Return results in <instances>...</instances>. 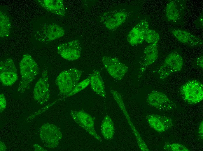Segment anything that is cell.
<instances>
[{"label":"cell","instance_id":"cell-32","mask_svg":"<svg viewBox=\"0 0 203 151\" xmlns=\"http://www.w3.org/2000/svg\"><path fill=\"white\" fill-rule=\"evenodd\" d=\"M0 149L1 151H6V147L4 142L0 141Z\"/></svg>","mask_w":203,"mask_h":151},{"label":"cell","instance_id":"cell-17","mask_svg":"<svg viewBox=\"0 0 203 151\" xmlns=\"http://www.w3.org/2000/svg\"><path fill=\"white\" fill-rule=\"evenodd\" d=\"M146 118L150 127L159 133H162L172 127L173 121L170 117L155 114L146 116Z\"/></svg>","mask_w":203,"mask_h":151},{"label":"cell","instance_id":"cell-2","mask_svg":"<svg viewBox=\"0 0 203 151\" xmlns=\"http://www.w3.org/2000/svg\"><path fill=\"white\" fill-rule=\"evenodd\" d=\"M82 74L81 71L74 68L61 72L55 81L60 94L67 97L78 83Z\"/></svg>","mask_w":203,"mask_h":151},{"label":"cell","instance_id":"cell-5","mask_svg":"<svg viewBox=\"0 0 203 151\" xmlns=\"http://www.w3.org/2000/svg\"><path fill=\"white\" fill-rule=\"evenodd\" d=\"M65 34L64 28L54 23L42 24L35 32L34 37L42 43L48 44L63 36Z\"/></svg>","mask_w":203,"mask_h":151},{"label":"cell","instance_id":"cell-16","mask_svg":"<svg viewBox=\"0 0 203 151\" xmlns=\"http://www.w3.org/2000/svg\"><path fill=\"white\" fill-rule=\"evenodd\" d=\"M150 28L148 20L144 19L137 24L129 33L127 40L132 46L141 44L145 39L147 31Z\"/></svg>","mask_w":203,"mask_h":151},{"label":"cell","instance_id":"cell-1","mask_svg":"<svg viewBox=\"0 0 203 151\" xmlns=\"http://www.w3.org/2000/svg\"><path fill=\"white\" fill-rule=\"evenodd\" d=\"M21 80L18 88V91L23 93L29 89L33 81L38 75L39 68L34 59L29 54L23 55L19 63Z\"/></svg>","mask_w":203,"mask_h":151},{"label":"cell","instance_id":"cell-10","mask_svg":"<svg viewBox=\"0 0 203 151\" xmlns=\"http://www.w3.org/2000/svg\"><path fill=\"white\" fill-rule=\"evenodd\" d=\"M129 13L123 9H117L107 12L100 17V21L110 30H116L124 23L129 17Z\"/></svg>","mask_w":203,"mask_h":151},{"label":"cell","instance_id":"cell-27","mask_svg":"<svg viewBox=\"0 0 203 151\" xmlns=\"http://www.w3.org/2000/svg\"><path fill=\"white\" fill-rule=\"evenodd\" d=\"M7 105L6 100L4 94H0V111L2 112L6 108Z\"/></svg>","mask_w":203,"mask_h":151},{"label":"cell","instance_id":"cell-12","mask_svg":"<svg viewBox=\"0 0 203 151\" xmlns=\"http://www.w3.org/2000/svg\"><path fill=\"white\" fill-rule=\"evenodd\" d=\"M102 61L109 75L117 80L122 79L128 71L127 66L115 57L103 56Z\"/></svg>","mask_w":203,"mask_h":151},{"label":"cell","instance_id":"cell-22","mask_svg":"<svg viewBox=\"0 0 203 151\" xmlns=\"http://www.w3.org/2000/svg\"><path fill=\"white\" fill-rule=\"evenodd\" d=\"M101 132L103 136L106 140H110L113 138L114 126L110 116L106 115L104 117L101 125Z\"/></svg>","mask_w":203,"mask_h":151},{"label":"cell","instance_id":"cell-6","mask_svg":"<svg viewBox=\"0 0 203 151\" xmlns=\"http://www.w3.org/2000/svg\"><path fill=\"white\" fill-rule=\"evenodd\" d=\"M39 135L42 143L45 147L49 148H56L62 136L57 126L49 123L41 126L39 131Z\"/></svg>","mask_w":203,"mask_h":151},{"label":"cell","instance_id":"cell-7","mask_svg":"<svg viewBox=\"0 0 203 151\" xmlns=\"http://www.w3.org/2000/svg\"><path fill=\"white\" fill-rule=\"evenodd\" d=\"M186 8L185 1L170 0L166 7V19L169 23L175 25L182 24L184 22Z\"/></svg>","mask_w":203,"mask_h":151},{"label":"cell","instance_id":"cell-28","mask_svg":"<svg viewBox=\"0 0 203 151\" xmlns=\"http://www.w3.org/2000/svg\"><path fill=\"white\" fill-rule=\"evenodd\" d=\"M194 24L197 28L203 27V14H202L194 22Z\"/></svg>","mask_w":203,"mask_h":151},{"label":"cell","instance_id":"cell-4","mask_svg":"<svg viewBox=\"0 0 203 151\" xmlns=\"http://www.w3.org/2000/svg\"><path fill=\"white\" fill-rule=\"evenodd\" d=\"M180 95L186 103L194 104L201 101L203 99V85L197 80H189L180 88Z\"/></svg>","mask_w":203,"mask_h":151},{"label":"cell","instance_id":"cell-25","mask_svg":"<svg viewBox=\"0 0 203 151\" xmlns=\"http://www.w3.org/2000/svg\"><path fill=\"white\" fill-rule=\"evenodd\" d=\"M164 149L168 151H189L184 145L177 143H166L163 147Z\"/></svg>","mask_w":203,"mask_h":151},{"label":"cell","instance_id":"cell-13","mask_svg":"<svg viewBox=\"0 0 203 151\" xmlns=\"http://www.w3.org/2000/svg\"><path fill=\"white\" fill-rule=\"evenodd\" d=\"M18 79L17 70L13 60L8 58L1 61L0 80L2 85L5 86H11Z\"/></svg>","mask_w":203,"mask_h":151},{"label":"cell","instance_id":"cell-20","mask_svg":"<svg viewBox=\"0 0 203 151\" xmlns=\"http://www.w3.org/2000/svg\"><path fill=\"white\" fill-rule=\"evenodd\" d=\"M38 3L48 11L60 16H64L65 8L62 0H38Z\"/></svg>","mask_w":203,"mask_h":151},{"label":"cell","instance_id":"cell-3","mask_svg":"<svg viewBox=\"0 0 203 151\" xmlns=\"http://www.w3.org/2000/svg\"><path fill=\"white\" fill-rule=\"evenodd\" d=\"M183 60L181 54L174 51L169 54L157 71L159 78L164 80L171 75L181 70Z\"/></svg>","mask_w":203,"mask_h":151},{"label":"cell","instance_id":"cell-30","mask_svg":"<svg viewBox=\"0 0 203 151\" xmlns=\"http://www.w3.org/2000/svg\"><path fill=\"white\" fill-rule=\"evenodd\" d=\"M198 136L202 140L203 136V121H202L199 125L198 130Z\"/></svg>","mask_w":203,"mask_h":151},{"label":"cell","instance_id":"cell-11","mask_svg":"<svg viewBox=\"0 0 203 151\" xmlns=\"http://www.w3.org/2000/svg\"><path fill=\"white\" fill-rule=\"evenodd\" d=\"M70 115L73 120L80 127L97 140L102 141L101 137L96 133L92 117L83 110L71 111Z\"/></svg>","mask_w":203,"mask_h":151},{"label":"cell","instance_id":"cell-8","mask_svg":"<svg viewBox=\"0 0 203 151\" xmlns=\"http://www.w3.org/2000/svg\"><path fill=\"white\" fill-rule=\"evenodd\" d=\"M49 87L48 72L47 69H44L33 90L34 98L37 103L42 105L48 101L50 94Z\"/></svg>","mask_w":203,"mask_h":151},{"label":"cell","instance_id":"cell-24","mask_svg":"<svg viewBox=\"0 0 203 151\" xmlns=\"http://www.w3.org/2000/svg\"><path fill=\"white\" fill-rule=\"evenodd\" d=\"M159 34L155 30L149 28L146 33L145 40L150 44H158L160 40Z\"/></svg>","mask_w":203,"mask_h":151},{"label":"cell","instance_id":"cell-9","mask_svg":"<svg viewBox=\"0 0 203 151\" xmlns=\"http://www.w3.org/2000/svg\"><path fill=\"white\" fill-rule=\"evenodd\" d=\"M146 102L151 106L161 111H168L176 109L175 103L163 92L153 91L149 94Z\"/></svg>","mask_w":203,"mask_h":151},{"label":"cell","instance_id":"cell-18","mask_svg":"<svg viewBox=\"0 0 203 151\" xmlns=\"http://www.w3.org/2000/svg\"><path fill=\"white\" fill-rule=\"evenodd\" d=\"M157 44H150L145 49L143 58L138 70L137 78L142 76L147 68L153 63L158 57Z\"/></svg>","mask_w":203,"mask_h":151},{"label":"cell","instance_id":"cell-14","mask_svg":"<svg viewBox=\"0 0 203 151\" xmlns=\"http://www.w3.org/2000/svg\"><path fill=\"white\" fill-rule=\"evenodd\" d=\"M57 51L64 59L74 61L80 57L82 48L79 40L75 39L59 44L57 48Z\"/></svg>","mask_w":203,"mask_h":151},{"label":"cell","instance_id":"cell-26","mask_svg":"<svg viewBox=\"0 0 203 151\" xmlns=\"http://www.w3.org/2000/svg\"><path fill=\"white\" fill-rule=\"evenodd\" d=\"M90 82V78L89 76L87 78L78 83L67 97L72 96L85 89L89 85Z\"/></svg>","mask_w":203,"mask_h":151},{"label":"cell","instance_id":"cell-15","mask_svg":"<svg viewBox=\"0 0 203 151\" xmlns=\"http://www.w3.org/2000/svg\"><path fill=\"white\" fill-rule=\"evenodd\" d=\"M110 91L113 97L127 119L129 125L136 138L139 148L142 151H149L146 145L142 139L139 134L131 121L130 116L126 109V107L121 94L118 91L113 89H111Z\"/></svg>","mask_w":203,"mask_h":151},{"label":"cell","instance_id":"cell-21","mask_svg":"<svg viewBox=\"0 0 203 151\" xmlns=\"http://www.w3.org/2000/svg\"><path fill=\"white\" fill-rule=\"evenodd\" d=\"M90 76V84L92 90L96 94L106 98L105 87L99 71L96 70Z\"/></svg>","mask_w":203,"mask_h":151},{"label":"cell","instance_id":"cell-19","mask_svg":"<svg viewBox=\"0 0 203 151\" xmlns=\"http://www.w3.org/2000/svg\"><path fill=\"white\" fill-rule=\"evenodd\" d=\"M169 31L178 41L189 46H197L203 44L202 39L185 30L171 28Z\"/></svg>","mask_w":203,"mask_h":151},{"label":"cell","instance_id":"cell-23","mask_svg":"<svg viewBox=\"0 0 203 151\" xmlns=\"http://www.w3.org/2000/svg\"><path fill=\"white\" fill-rule=\"evenodd\" d=\"M11 28V24L8 16L2 10L0 12V37L4 38L8 36Z\"/></svg>","mask_w":203,"mask_h":151},{"label":"cell","instance_id":"cell-31","mask_svg":"<svg viewBox=\"0 0 203 151\" xmlns=\"http://www.w3.org/2000/svg\"><path fill=\"white\" fill-rule=\"evenodd\" d=\"M34 151H47V150L44 148H43L41 146L37 144H35L34 145Z\"/></svg>","mask_w":203,"mask_h":151},{"label":"cell","instance_id":"cell-29","mask_svg":"<svg viewBox=\"0 0 203 151\" xmlns=\"http://www.w3.org/2000/svg\"><path fill=\"white\" fill-rule=\"evenodd\" d=\"M196 64L198 67L202 69L203 68V55L198 57L195 60Z\"/></svg>","mask_w":203,"mask_h":151}]
</instances>
